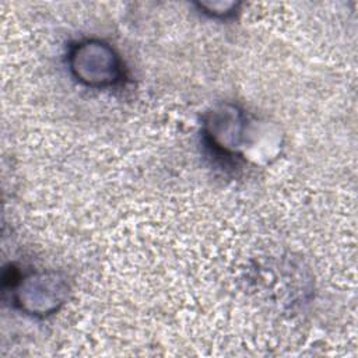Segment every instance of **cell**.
<instances>
[{"label":"cell","mask_w":358,"mask_h":358,"mask_svg":"<svg viewBox=\"0 0 358 358\" xmlns=\"http://www.w3.org/2000/svg\"><path fill=\"white\" fill-rule=\"evenodd\" d=\"M73 74L90 87H108L122 77L120 62L113 49L99 41H84L70 53Z\"/></svg>","instance_id":"1"},{"label":"cell","mask_w":358,"mask_h":358,"mask_svg":"<svg viewBox=\"0 0 358 358\" xmlns=\"http://www.w3.org/2000/svg\"><path fill=\"white\" fill-rule=\"evenodd\" d=\"M64 289L57 275L32 274L20 282L15 301L21 309L32 315H48L63 302Z\"/></svg>","instance_id":"2"},{"label":"cell","mask_w":358,"mask_h":358,"mask_svg":"<svg viewBox=\"0 0 358 358\" xmlns=\"http://www.w3.org/2000/svg\"><path fill=\"white\" fill-rule=\"evenodd\" d=\"M241 113L234 106H222L211 113L207 124V137L211 147L220 152H235L238 147V136L241 134Z\"/></svg>","instance_id":"3"}]
</instances>
